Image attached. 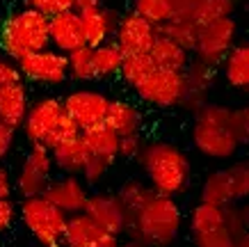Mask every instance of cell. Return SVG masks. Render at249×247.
<instances>
[{
  "mask_svg": "<svg viewBox=\"0 0 249 247\" xmlns=\"http://www.w3.org/2000/svg\"><path fill=\"white\" fill-rule=\"evenodd\" d=\"M137 163L142 165L144 174L149 179V188L156 195L176 199L188 190L190 172H192L190 158L185 151L174 147L172 142H162V140L146 142Z\"/></svg>",
  "mask_w": 249,
  "mask_h": 247,
  "instance_id": "obj_1",
  "label": "cell"
},
{
  "mask_svg": "<svg viewBox=\"0 0 249 247\" xmlns=\"http://www.w3.org/2000/svg\"><path fill=\"white\" fill-rule=\"evenodd\" d=\"M238 210H240V217H242V225H245V231H249V199L238 204Z\"/></svg>",
  "mask_w": 249,
  "mask_h": 247,
  "instance_id": "obj_46",
  "label": "cell"
},
{
  "mask_svg": "<svg viewBox=\"0 0 249 247\" xmlns=\"http://www.w3.org/2000/svg\"><path fill=\"white\" fill-rule=\"evenodd\" d=\"M224 229H227L235 240L240 238L245 233V225H242V217H240V210H238V204H231L224 209Z\"/></svg>",
  "mask_w": 249,
  "mask_h": 247,
  "instance_id": "obj_38",
  "label": "cell"
},
{
  "mask_svg": "<svg viewBox=\"0 0 249 247\" xmlns=\"http://www.w3.org/2000/svg\"><path fill=\"white\" fill-rule=\"evenodd\" d=\"M110 103H112V98L96 90H76V92H69L67 96L62 98L64 113L76 121L80 133L103 126Z\"/></svg>",
  "mask_w": 249,
  "mask_h": 247,
  "instance_id": "obj_12",
  "label": "cell"
},
{
  "mask_svg": "<svg viewBox=\"0 0 249 247\" xmlns=\"http://www.w3.org/2000/svg\"><path fill=\"white\" fill-rule=\"evenodd\" d=\"M48 37H51V48H55L62 55H69V53L83 48L85 37L80 16L76 12H64V14L51 16L48 19Z\"/></svg>",
  "mask_w": 249,
  "mask_h": 247,
  "instance_id": "obj_17",
  "label": "cell"
},
{
  "mask_svg": "<svg viewBox=\"0 0 249 247\" xmlns=\"http://www.w3.org/2000/svg\"><path fill=\"white\" fill-rule=\"evenodd\" d=\"M18 80H23V78H21V74H18L16 62L7 60V57H0V87L12 85V82H18Z\"/></svg>",
  "mask_w": 249,
  "mask_h": 247,
  "instance_id": "obj_40",
  "label": "cell"
},
{
  "mask_svg": "<svg viewBox=\"0 0 249 247\" xmlns=\"http://www.w3.org/2000/svg\"><path fill=\"white\" fill-rule=\"evenodd\" d=\"M222 74L229 87L233 90H249V41L235 44L222 62Z\"/></svg>",
  "mask_w": 249,
  "mask_h": 247,
  "instance_id": "obj_24",
  "label": "cell"
},
{
  "mask_svg": "<svg viewBox=\"0 0 249 247\" xmlns=\"http://www.w3.org/2000/svg\"><path fill=\"white\" fill-rule=\"evenodd\" d=\"M233 9H235V0H199L192 16H190V21L201 28L206 23H213V21H217V19L231 16Z\"/></svg>",
  "mask_w": 249,
  "mask_h": 247,
  "instance_id": "obj_30",
  "label": "cell"
},
{
  "mask_svg": "<svg viewBox=\"0 0 249 247\" xmlns=\"http://www.w3.org/2000/svg\"><path fill=\"white\" fill-rule=\"evenodd\" d=\"M25 7L51 19V16L64 14V12H73V0H25Z\"/></svg>",
  "mask_w": 249,
  "mask_h": 247,
  "instance_id": "obj_35",
  "label": "cell"
},
{
  "mask_svg": "<svg viewBox=\"0 0 249 247\" xmlns=\"http://www.w3.org/2000/svg\"><path fill=\"white\" fill-rule=\"evenodd\" d=\"M62 114H64V105L62 98L55 96H41L37 101H32L28 108V114L23 119V135L30 144H39L51 151L53 149V137L55 128L60 124Z\"/></svg>",
  "mask_w": 249,
  "mask_h": 247,
  "instance_id": "obj_8",
  "label": "cell"
},
{
  "mask_svg": "<svg viewBox=\"0 0 249 247\" xmlns=\"http://www.w3.org/2000/svg\"><path fill=\"white\" fill-rule=\"evenodd\" d=\"M41 197L64 215H76L85 210V204L89 199V188L80 181V176L62 174L60 179H51Z\"/></svg>",
  "mask_w": 249,
  "mask_h": 247,
  "instance_id": "obj_14",
  "label": "cell"
},
{
  "mask_svg": "<svg viewBox=\"0 0 249 247\" xmlns=\"http://www.w3.org/2000/svg\"><path fill=\"white\" fill-rule=\"evenodd\" d=\"M188 227L192 236H201V233H211L217 229H224V209L222 206H213V204L199 202L192 206L188 215Z\"/></svg>",
  "mask_w": 249,
  "mask_h": 247,
  "instance_id": "obj_27",
  "label": "cell"
},
{
  "mask_svg": "<svg viewBox=\"0 0 249 247\" xmlns=\"http://www.w3.org/2000/svg\"><path fill=\"white\" fill-rule=\"evenodd\" d=\"M67 64H69V76L78 82H87L94 80L96 74H94V60H91V48L89 46H83L78 51L69 53L67 55Z\"/></svg>",
  "mask_w": 249,
  "mask_h": 247,
  "instance_id": "obj_33",
  "label": "cell"
},
{
  "mask_svg": "<svg viewBox=\"0 0 249 247\" xmlns=\"http://www.w3.org/2000/svg\"><path fill=\"white\" fill-rule=\"evenodd\" d=\"M133 92L144 103L160 108V110H169V108L181 105L183 96H185V78L183 74H174V71L156 67L142 82H137Z\"/></svg>",
  "mask_w": 249,
  "mask_h": 247,
  "instance_id": "obj_9",
  "label": "cell"
},
{
  "mask_svg": "<svg viewBox=\"0 0 249 247\" xmlns=\"http://www.w3.org/2000/svg\"><path fill=\"white\" fill-rule=\"evenodd\" d=\"M146 140L142 137V133L135 135H126V137H119V156L117 158H126V160H137L140 153H142Z\"/></svg>",
  "mask_w": 249,
  "mask_h": 247,
  "instance_id": "obj_37",
  "label": "cell"
},
{
  "mask_svg": "<svg viewBox=\"0 0 249 247\" xmlns=\"http://www.w3.org/2000/svg\"><path fill=\"white\" fill-rule=\"evenodd\" d=\"M28 108H30V96L23 80L0 87V121H5L12 131H21Z\"/></svg>",
  "mask_w": 249,
  "mask_h": 247,
  "instance_id": "obj_20",
  "label": "cell"
},
{
  "mask_svg": "<svg viewBox=\"0 0 249 247\" xmlns=\"http://www.w3.org/2000/svg\"><path fill=\"white\" fill-rule=\"evenodd\" d=\"M249 199V172L247 163H233L215 170L206 176L201 186V202L227 209L231 204Z\"/></svg>",
  "mask_w": 249,
  "mask_h": 247,
  "instance_id": "obj_6",
  "label": "cell"
},
{
  "mask_svg": "<svg viewBox=\"0 0 249 247\" xmlns=\"http://www.w3.org/2000/svg\"><path fill=\"white\" fill-rule=\"evenodd\" d=\"M144 124V117L140 113V108L133 105L130 101H121V98H112V103L107 108V117H106V126L119 137L126 135H135L140 133V128Z\"/></svg>",
  "mask_w": 249,
  "mask_h": 247,
  "instance_id": "obj_21",
  "label": "cell"
},
{
  "mask_svg": "<svg viewBox=\"0 0 249 247\" xmlns=\"http://www.w3.org/2000/svg\"><path fill=\"white\" fill-rule=\"evenodd\" d=\"M190 137L199 153L215 160H229L242 147L235 128V110L219 103H206L195 114Z\"/></svg>",
  "mask_w": 249,
  "mask_h": 247,
  "instance_id": "obj_2",
  "label": "cell"
},
{
  "mask_svg": "<svg viewBox=\"0 0 249 247\" xmlns=\"http://www.w3.org/2000/svg\"><path fill=\"white\" fill-rule=\"evenodd\" d=\"M153 69H156V64L151 62L149 55H128V57H124L119 76L124 78V82L128 85L130 90H133L137 82H142L146 76L151 74Z\"/></svg>",
  "mask_w": 249,
  "mask_h": 247,
  "instance_id": "obj_32",
  "label": "cell"
},
{
  "mask_svg": "<svg viewBox=\"0 0 249 247\" xmlns=\"http://www.w3.org/2000/svg\"><path fill=\"white\" fill-rule=\"evenodd\" d=\"M124 57L126 55L121 53V48L114 44L112 39L106 41V44L96 46V48H91V60H94V74H96V78L106 80V78L119 76Z\"/></svg>",
  "mask_w": 249,
  "mask_h": 247,
  "instance_id": "obj_28",
  "label": "cell"
},
{
  "mask_svg": "<svg viewBox=\"0 0 249 247\" xmlns=\"http://www.w3.org/2000/svg\"><path fill=\"white\" fill-rule=\"evenodd\" d=\"M121 238L107 233L85 213L69 215L62 247H119Z\"/></svg>",
  "mask_w": 249,
  "mask_h": 247,
  "instance_id": "obj_15",
  "label": "cell"
},
{
  "mask_svg": "<svg viewBox=\"0 0 249 247\" xmlns=\"http://www.w3.org/2000/svg\"><path fill=\"white\" fill-rule=\"evenodd\" d=\"M110 160H103V158H96V156H89V160L85 163L83 172H80V181H83L87 188H94L98 186L101 181L106 179V174L110 172Z\"/></svg>",
  "mask_w": 249,
  "mask_h": 247,
  "instance_id": "obj_34",
  "label": "cell"
},
{
  "mask_svg": "<svg viewBox=\"0 0 249 247\" xmlns=\"http://www.w3.org/2000/svg\"><path fill=\"white\" fill-rule=\"evenodd\" d=\"M119 247H146V245H142V243H137V240H133V238H126L119 243Z\"/></svg>",
  "mask_w": 249,
  "mask_h": 247,
  "instance_id": "obj_48",
  "label": "cell"
},
{
  "mask_svg": "<svg viewBox=\"0 0 249 247\" xmlns=\"http://www.w3.org/2000/svg\"><path fill=\"white\" fill-rule=\"evenodd\" d=\"M16 215H18V206L12 199H0V233H5L14 225Z\"/></svg>",
  "mask_w": 249,
  "mask_h": 247,
  "instance_id": "obj_39",
  "label": "cell"
},
{
  "mask_svg": "<svg viewBox=\"0 0 249 247\" xmlns=\"http://www.w3.org/2000/svg\"><path fill=\"white\" fill-rule=\"evenodd\" d=\"M156 37L158 35H156V28L151 23L144 21L135 12H126V14H121L112 41L128 57V55H149Z\"/></svg>",
  "mask_w": 249,
  "mask_h": 247,
  "instance_id": "obj_13",
  "label": "cell"
},
{
  "mask_svg": "<svg viewBox=\"0 0 249 247\" xmlns=\"http://www.w3.org/2000/svg\"><path fill=\"white\" fill-rule=\"evenodd\" d=\"M245 163H247V172H249V160H245Z\"/></svg>",
  "mask_w": 249,
  "mask_h": 247,
  "instance_id": "obj_49",
  "label": "cell"
},
{
  "mask_svg": "<svg viewBox=\"0 0 249 247\" xmlns=\"http://www.w3.org/2000/svg\"><path fill=\"white\" fill-rule=\"evenodd\" d=\"M89 156L91 153L87 151L80 135L51 149L53 167H57L62 174H69V176H80V172H83L85 163L89 160Z\"/></svg>",
  "mask_w": 249,
  "mask_h": 247,
  "instance_id": "obj_22",
  "label": "cell"
},
{
  "mask_svg": "<svg viewBox=\"0 0 249 247\" xmlns=\"http://www.w3.org/2000/svg\"><path fill=\"white\" fill-rule=\"evenodd\" d=\"M53 158L51 151L39 144H30V149L25 153V160L21 163L18 172L14 179V190L23 199L28 197H39L51 183V174H53Z\"/></svg>",
  "mask_w": 249,
  "mask_h": 247,
  "instance_id": "obj_10",
  "label": "cell"
},
{
  "mask_svg": "<svg viewBox=\"0 0 249 247\" xmlns=\"http://www.w3.org/2000/svg\"><path fill=\"white\" fill-rule=\"evenodd\" d=\"M235 247H249V231H245L240 238L235 240Z\"/></svg>",
  "mask_w": 249,
  "mask_h": 247,
  "instance_id": "obj_47",
  "label": "cell"
},
{
  "mask_svg": "<svg viewBox=\"0 0 249 247\" xmlns=\"http://www.w3.org/2000/svg\"><path fill=\"white\" fill-rule=\"evenodd\" d=\"M196 247H235V238L227 229H217L211 233H201V236H192Z\"/></svg>",
  "mask_w": 249,
  "mask_h": 247,
  "instance_id": "obj_36",
  "label": "cell"
},
{
  "mask_svg": "<svg viewBox=\"0 0 249 247\" xmlns=\"http://www.w3.org/2000/svg\"><path fill=\"white\" fill-rule=\"evenodd\" d=\"M153 195H156V192H153L151 188L146 186V183H142V181H137V179L124 181L119 186V190L114 192V197L119 199L121 209H124L126 217H128V227H130V222H133V217L149 204V199H151Z\"/></svg>",
  "mask_w": 249,
  "mask_h": 247,
  "instance_id": "obj_25",
  "label": "cell"
},
{
  "mask_svg": "<svg viewBox=\"0 0 249 247\" xmlns=\"http://www.w3.org/2000/svg\"><path fill=\"white\" fill-rule=\"evenodd\" d=\"M137 16L149 21L153 28L167 23L174 16V0H133V9Z\"/></svg>",
  "mask_w": 249,
  "mask_h": 247,
  "instance_id": "obj_31",
  "label": "cell"
},
{
  "mask_svg": "<svg viewBox=\"0 0 249 247\" xmlns=\"http://www.w3.org/2000/svg\"><path fill=\"white\" fill-rule=\"evenodd\" d=\"M103 7V0H73V12L76 14H87L94 9Z\"/></svg>",
  "mask_w": 249,
  "mask_h": 247,
  "instance_id": "obj_45",
  "label": "cell"
},
{
  "mask_svg": "<svg viewBox=\"0 0 249 247\" xmlns=\"http://www.w3.org/2000/svg\"><path fill=\"white\" fill-rule=\"evenodd\" d=\"M196 32H199V25H195L192 21L188 19H178V16H172L167 23L158 25L156 28V35L158 37H165L174 44H178L181 48L192 53L195 48V41H196Z\"/></svg>",
  "mask_w": 249,
  "mask_h": 247,
  "instance_id": "obj_29",
  "label": "cell"
},
{
  "mask_svg": "<svg viewBox=\"0 0 249 247\" xmlns=\"http://www.w3.org/2000/svg\"><path fill=\"white\" fill-rule=\"evenodd\" d=\"M14 137H16V131H12L5 121H0V163L9 156V151L14 147Z\"/></svg>",
  "mask_w": 249,
  "mask_h": 247,
  "instance_id": "obj_41",
  "label": "cell"
},
{
  "mask_svg": "<svg viewBox=\"0 0 249 247\" xmlns=\"http://www.w3.org/2000/svg\"><path fill=\"white\" fill-rule=\"evenodd\" d=\"M83 213L117 238L126 236L128 231V217L121 209L119 199L110 192H89V199L85 204Z\"/></svg>",
  "mask_w": 249,
  "mask_h": 247,
  "instance_id": "obj_16",
  "label": "cell"
},
{
  "mask_svg": "<svg viewBox=\"0 0 249 247\" xmlns=\"http://www.w3.org/2000/svg\"><path fill=\"white\" fill-rule=\"evenodd\" d=\"M235 35H238V21L233 16L201 25L196 32L195 48H192L195 60L215 71L217 67H222L229 51L235 46Z\"/></svg>",
  "mask_w": 249,
  "mask_h": 247,
  "instance_id": "obj_7",
  "label": "cell"
},
{
  "mask_svg": "<svg viewBox=\"0 0 249 247\" xmlns=\"http://www.w3.org/2000/svg\"><path fill=\"white\" fill-rule=\"evenodd\" d=\"M183 78H185V96H183L178 108L185 110V113L196 114L206 105V96H208V92H211L215 71L204 67L201 62L192 60L190 67L183 71Z\"/></svg>",
  "mask_w": 249,
  "mask_h": 247,
  "instance_id": "obj_18",
  "label": "cell"
},
{
  "mask_svg": "<svg viewBox=\"0 0 249 247\" xmlns=\"http://www.w3.org/2000/svg\"><path fill=\"white\" fill-rule=\"evenodd\" d=\"M196 2L199 0H174V16H178V19H188L192 16V12H195Z\"/></svg>",
  "mask_w": 249,
  "mask_h": 247,
  "instance_id": "obj_44",
  "label": "cell"
},
{
  "mask_svg": "<svg viewBox=\"0 0 249 247\" xmlns=\"http://www.w3.org/2000/svg\"><path fill=\"white\" fill-rule=\"evenodd\" d=\"M80 137H83L85 147L91 156L110 160V163H114L119 156V135H114L106 124L91 128V131H85V133H80Z\"/></svg>",
  "mask_w": 249,
  "mask_h": 247,
  "instance_id": "obj_26",
  "label": "cell"
},
{
  "mask_svg": "<svg viewBox=\"0 0 249 247\" xmlns=\"http://www.w3.org/2000/svg\"><path fill=\"white\" fill-rule=\"evenodd\" d=\"M183 227V210L174 197L153 195L128 227L126 238L146 247H172Z\"/></svg>",
  "mask_w": 249,
  "mask_h": 247,
  "instance_id": "obj_3",
  "label": "cell"
},
{
  "mask_svg": "<svg viewBox=\"0 0 249 247\" xmlns=\"http://www.w3.org/2000/svg\"><path fill=\"white\" fill-rule=\"evenodd\" d=\"M14 195V179L5 165L0 163V199H12Z\"/></svg>",
  "mask_w": 249,
  "mask_h": 247,
  "instance_id": "obj_43",
  "label": "cell"
},
{
  "mask_svg": "<svg viewBox=\"0 0 249 247\" xmlns=\"http://www.w3.org/2000/svg\"><path fill=\"white\" fill-rule=\"evenodd\" d=\"M149 57L158 69L174 71V74H183L192 62L190 51H185V48H181L178 44H174L165 37H156L151 51H149Z\"/></svg>",
  "mask_w": 249,
  "mask_h": 247,
  "instance_id": "obj_23",
  "label": "cell"
},
{
  "mask_svg": "<svg viewBox=\"0 0 249 247\" xmlns=\"http://www.w3.org/2000/svg\"><path fill=\"white\" fill-rule=\"evenodd\" d=\"M51 46L48 19L30 7L16 9L0 25V51L12 62Z\"/></svg>",
  "mask_w": 249,
  "mask_h": 247,
  "instance_id": "obj_4",
  "label": "cell"
},
{
  "mask_svg": "<svg viewBox=\"0 0 249 247\" xmlns=\"http://www.w3.org/2000/svg\"><path fill=\"white\" fill-rule=\"evenodd\" d=\"M78 16H80V25H83L85 46H89V48H96V46L110 41L121 19V14L112 7H101Z\"/></svg>",
  "mask_w": 249,
  "mask_h": 247,
  "instance_id": "obj_19",
  "label": "cell"
},
{
  "mask_svg": "<svg viewBox=\"0 0 249 247\" xmlns=\"http://www.w3.org/2000/svg\"><path fill=\"white\" fill-rule=\"evenodd\" d=\"M18 74L23 80L39 82L46 87H57L69 78V64L67 55L57 53L55 48H44V51L30 53L16 62Z\"/></svg>",
  "mask_w": 249,
  "mask_h": 247,
  "instance_id": "obj_11",
  "label": "cell"
},
{
  "mask_svg": "<svg viewBox=\"0 0 249 247\" xmlns=\"http://www.w3.org/2000/svg\"><path fill=\"white\" fill-rule=\"evenodd\" d=\"M18 217L37 247H62L69 215L48 204L44 197H28L18 204Z\"/></svg>",
  "mask_w": 249,
  "mask_h": 247,
  "instance_id": "obj_5",
  "label": "cell"
},
{
  "mask_svg": "<svg viewBox=\"0 0 249 247\" xmlns=\"http://www.w3.org/2000/svg\"><path fill=\"white\" fill-rule=\"evenodd\" d=\"M235 128H238V137L242 144L249 142V105L235 110Z\"/></svg>",
  "mask_w": 249,
  "mask_h": 247,
  "instance_id": "obj_42",
  "label": "cell"
}]
</instances>
